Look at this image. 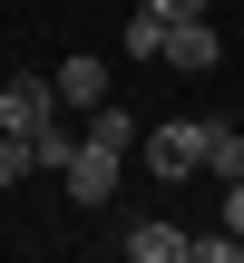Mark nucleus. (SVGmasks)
<instances>
[{
  "instance_id": "obj_3",
  "label": "nucleus",
  "mask_w": 244,
  "mask_h": 263,
  "mask_svg": "<svg viewBox=\"0 0 244 263\" xmlns=\"http://www.w3.org/2000/svg\"><path fill=\"white\" fill-rule=\"evenodd\" d=\"M166 68H186V78H205V68H225V39H215V20H205V10H186V20H166Z\"/></svg>"
},
{
  "instance_id": "obj_11",
  "label": "nucleus",
  "mask_w": 244,
  "mask_h": 263,
  "mask_svg": "<svg viewBox=\"0 0 244 263\" xmlns=\"http://www.w3.org/2000/svg\"><path fill=\"white\" fill-rule=\"evenodd\" d=\"M29 166H39V156H29V137H0V185H20Z\"/></svg>"
},
{
  "instance_id": "obj_4",
  "label": "nucleus",
  "mask_w": 244,
  "mask_h": 263,
  "mask_svg": "<svg viewBox=\"0 0 244 263\" xmlns=\"http://www.w3.org/2000/svg\"><path fill=\"white\" fill-rule=\"evenodd\" d=\"M117 166H127V146H98V137H88L78 166H68V195H78V205H108V195H117Z\"/></svg>"
},
{
  "instance_id": "obj_14",
  "label": "nucleus",
  "mask_w": 244,
  "mask_h": 263,
  "mask_svg": "<svg viewBox=\"0 0 244 263\" xmlns=\"http://www.w3.org/2000/svg\"><path fill=\"white\" fill-rule=\"evenodd\" d=\"M166 10H176V20H186V10H205V0H166Z\"/></svg>"
},
{
  "instance_id": "obj_2",
  "label": "nucleus",
  "mask_w": 244,
  "mask_h": 263,
  "mask_svg": "<svg viewBox=\"0 0 244 263\" xmlns=\"http://www.w3.org/2000/svg\"><path fill=\"white\" fill-rule=\"evenodd\" d=\"M59 107H68L59 78H10V88H0V137H39Z\"/></svg>"
},
{
  "instance_id": "obj_5",
  "label": "nucleus",
  "mask_w": 244,
  "mask_h": 263,
  "mask_svg": "<svg viewBox=\"0 0 244 263\" xmlns=\"http://www.w3.org/2000/svg\"><path fill=\"white\" fill-rule=\"evenodd\" d=\"M59 98H68L78 117H88V107H108V98H117V78H108V59H88V49H78V59L59 68Z\"/></svg>"
},
{
  "instance_id": "obj_15",
  "label": "nucleus",
  "mask_w": 244,
  "mask_h": 263,
  "mask_svg": "<svg viewBox=\"0 0 244 263\" xmlns=\"http://www.w3.org/2000/svg\"><path fill=\"white\" fill-rule=\"evenodd\" d=\"M235 254H244V234H235Z\"/></svg>"
},
{
  "instance_id": "obj_10",
  "label": "nucleus",
  "mask_w": 244,
  "mask_h": 263,
  "mask_svg": "<svg viewBox=\"0 0 244 263\" xmlns=\"http://www.w3.org/2000/svg\"><path fill=\"white\" fill-rule=\"evenodd\" d=\"M88 137H98V146H127V156H137V137H147V127H137V117H127L117 98H108V107H88Z\"/></svg>"
},
{
  "instance_id": "obj_6",
  "label": "nucleus",
  "mask_w": 244,
  "mask_h": 263,
  "mask_svg": "<svg viewBox=\"0 0 244 263\" xmlns=\"http://www.w3.org/2000/svg\"><path fill=\"white\" fill-rule=\"evenodd\" d=\"M117 254H127V263H176V254H186V234L147 215V224H127V234H117Z\"/></svg>"
},
{
  "instance_id": "obj_13",
  "label": "nucleus",
  "mask_w": 244,
  "mask_h": 263,
  "mask_svg": "<svg viewBox=\"0 0 244 263\" xmlns=\"http://www.w3.org/2000/svg\"><path fill=\"white\" fill-rule=\"evenodd\" d=\"M225 224H235V234H244V176H235V185H225Z\"/></svg>"
},
{
  "instance_id": "obj_12",
  "label": "nucleus",
  "mask_w": 244,
  "mask_h": 263,
  "mask_svg": "<svg viewBox=\"0 0 244 263\" xmlns=\"http://www.w3.org/2000/svg\"><path fill=\"white\" fill-rule=\"evenodd\" d=\"M186 254L196 263H235V224H225V234H186Z\"/></svg>"
},
{
  "instance_id": "obj_1",
  "label": "nucleus",
  "mask_w": 244,
  "mask_h": 263,
  "mask_svg": "<svg viewBox=\"0 0 244 263\" xmlns=\"http://www.w3.org/2000/svg\"><path fill=\"white\" fill-rule=\"evenodd\" d=\"M137 166H156V185L196 176V166H205V117H156V127L137 137Z\"/></svg>"
},
{
  "instance_id": "obj_9",
  "label": "nucleus",
  "mask_w": 244,
  "mask_h": 263,
  "mask_svg": "<svg viewBox=\"0 0 244 263\" xmlns=\"http://www.w3.org/2000/svg\"><path fill=\"white\" fill-rule=\"evenodd\" d=\"M78 146H88V137H78V127H68V117H49V127H39V137H29V156H39V166H59V176H68V166H78Z\"/></svg>"
},
{
  "instance_id": "obj_7",
  "label": "nucleus",
  "mask_w": 244,
  "mask_h": 263,
  "mask_svg": "<svg viewBox=\"0 0 244 263\" xmlns=\"http://www.w3.org/2000/svg\"><path fill=\"white\" fill-rule=\"evenodd\" d=\"M166 20H176L166 0H137L127 10V59H166Z\"/></svg>"
},
{
  "instance_id": "obj_8",
  "label": "nucleus",
  "mask_w": 244,
  "mask_h": 263,
  "mask_svg": "<svg viewBox=\"0 0 244 263\" xmlns=\"http://www.w3.org/2000/svg\"><path fill=\"white\" fill-rule=\"evenodd\" d=\"M205 166H215L225 185L244 176V127H235V117H205Z\"/></svg>"
}]
</instances>
